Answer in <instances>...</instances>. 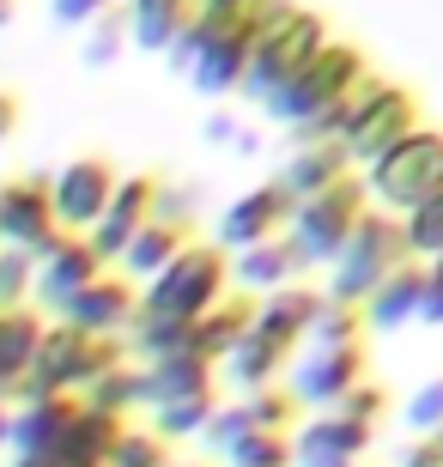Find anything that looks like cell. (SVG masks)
<instances>
[{"label":"cell","instance_id":"1","mask_svg":"<svg viewBox=\"0 0 443 467\" xmlns=\"http://www.w3.org/2000/svg\"><path fill=\"white\" fill-rule=\"evenodd\" d=\"M121 364H134V347H121V340H91V334L55 322V328L43 334V347H37L25 382L13 389V407L49 400V395H86L91 382L110 377V370H121Z\"/></svg>","mask_w":443,"mask_h":467},{"label":"cell","instance_id":"2","mask_svg":"<svg viewBox=\"0 0 443 467\" xmlns=\"http://www.w3.org/2000/svg\"><path fill=\"white\" fill-rule=\"evenodd\" d=\"M334 43L322 13H310L298 0H268V13H261V31H256V55H249V79L243 91L268 104L273 91L286 86L291 73H304L316 55Z\"/></svg>","mask_w":443,"mask_h":467},{"label":"cell","instance_id":"3","mask_svg":"<svg viewBox=\"0 0 443 467\" xmlns=\"http://www.w3.org/2000/svg\"><path fill=\"white\" fill-rule=\"evenodd\" d=\"M231 297V255L219 243H188L183 255L153 279L140 285V316H158V322H201L213 304Z\"/></svg>","mask_w":443,"mask_h":467},{"label":"cell","instance_id":"4","mask_svg":"<svg viewBox=\"0 0 443 467\" xmlns=\"http://www.w3.org/2000/svg\"><path fill=\"white\" fill-rule=\"evenodd\" d=\"M364 79H371V61H364V49L334 36V43H328V49L316 55V61H310L304 73H291V79H286L280 91H273V98H268L261 109H268V116L280 121V128H304L310 116H322V109L346 104V98H353V91L364 86Z\"/></svg>","mask_w":443,"mask_h":467},{"label":"cell","instance_id":"5","mask_svg":"<svg viewBox=\"0 0 443 467\" xmlns=\"http://www.w3.org/2000/svg\"><path fill=\"white\" fill-rule=\"evenodd\" d=\"M401 261H413L407 255V237H401V219L395 213H383V207H371L364 219H358V231L346 237V249H341V261L328 267V304H371V292L383 285V279L401 267Z\"/></svg>","mask_w":443,"mask_h":467},{"label":"cell","instance_id":"6","mask_svg":"<svg viewBox=\"0 0 443 467\" xmlns=\"http://www.w3.org/2000/svg\"><path fill=\"white\" fill-rule=\"evenodd\" d=\"M426 121H419V98L407 86H395V79H364L353 91V128H346V158H353V171H371L376 158H389L395 146L407 134H419Z\"/></svg>","mask_w":443,"mask_h":467},{"label":"cell","instance_id":"7","mask_svg":"<svg viewBox=\"0 0 443 467\" xmlns=\"http://www.w3.org/2000/svg\"><path fill=\"white\" fill-rule=\"evenodd\" d=\"M364 176V194H371V207L383 213H413L419 201H431V194H443V128H419V134H407L401 146H395L389 158H376Z\"/></svg>","mask_w":443,"mask_h":467},{"label":"cell","instance_id":"8","mask_svg":"<svg viewBox=\"0 0 443 467\" xmlns=\"http://www.w3.org/2000/svg\"><path fill=\"white\" fill-rule=\"evenodd\" d=\"M364 213H371L364 176H346V182H334L328 194H310V201H298L286 237L298 243L304 267H334V261H341V249H346V237L358 231V219H364Z\"/></svg>","mask_w":443,"mask_h":467},{"label":"cell","instance_id":"9","mask_svg":"<svg viewBox=\"0 0 443 467\" xmlns=\"http://www.w3.org/2000/svg\"><path fill=\"white\" fill-rule=\"evenodd\" d=\"M121 176L110 158L86 152L73 158V164H61V171L49 176V201H55V225L68 231V237H91V225L103 219V207L116 201Z\"/></svg>","mask_w":443,"mask_h":467},{"label":"cell","instance_id":"10","mask_svg":"<svg viewBox=\"0 0 443 467\" xmlns=\"http://www.w3.org/2000/svg\"><path fill=\"white\" fill-rule=\"evenodd\" d=\"M358 382H371V364H364V347H310L304 358L291 364V395L304 413H334Z\"/></svg>","mask_w":443,"mask_h":467},{"label":"cell","instance_id":"11","mask_svg":"<svg viewBox=\"0 0 443 467\" xmlns=\"http://www.w3.org/2000/svg\"><path fill=\"white\" fill-rule=\"evenodd\" d=\"M61 237H68V231L55 225V201H49V182H43V176L0 182V243H6V249H25V255L43 261Z\"/></svg>","mask_w":443,"mask_h":467},{"label":"cell","instance_id":"12","mask_svg":"<svg viewBox=\"0 0 443 467\" xmlns=\"http://www.w3.org/2000/svg\"><path fill=\"white\" fill-rule=\"evenodd\" d=\"M134 316H140V285L121 279V274H103V279H91L79 297H68V304L55 310V322H68V328L91 334V340H116V334L134 328Z\"/></svg>","mask_w":443,"mask_h":467},{"label":"cell","instance_id":"13","mask_svg":"<svg viewBox=\"0 0 443 467\" xmlns=\"http://www.w3.org/2000/svg\"><path fill=\"white\" fill-rule=\"evenodd\" d=\"M291 213H298V201L280 182H261V189L237 194V207H225V219H219V249L231 255V249H256V243L286 237Z\"/></svg>","mask_w":443,"mask_h":467},{"label":"cell","instance_id":"14","mask_svg":"<svg viewBox=\"0 0 443 467\" xmlns=\"http://www.w3.org/2000/svg\"><path fill=\"white\" fill-rule=\"evenodd\" d=\"M376 443L371 425H358V419H341V413H310V425L291 431V467H358L364 450Z\"/></svg>","mask_w":443,"mask_h":467},{"label":"cell","instance_id":"15","mask_svg":"<svg viewBox=\"0 0 443 467\" xmlns=\"http://www.w3.org/2000/svg\"><path fill=\"white\" fill-rule=\"evenodd\" d=\"M73 413H79V395H49V400H25L13 407V467H43L55 450H61V437H68Z\"/></svg>","mask_w":443,"mask_h":467},{"label":"cell","instance_id":"16","mask_svg":"<svg viewBox=\"0 0 443 467\" xmlns=\"http://www.w3.org/2000/svg\"><path fill=\"white\" fill-rule=\"evenodd\" d=\"M158 182H164V176H121L116 201H110V207H103V219L91 225V249H98L110 267H116V261L128 255V243L146 231L153 201H158Z\"/></svg>","mask_w":443,"mask_h":467},{"label":"cell","instance_id":"17","mask_svg":"<svg viewBox=\"0 0 443 467\" xmlns=\"http://www.w3.org/2000/svg\"><path fill=\"white\" fill-rule=\"evenodd\" d=\"M316 316H322V292H310V285H280V292L256 297V340H268L273 352H298L310 347V328H316Z\"/></svg>","mask_w":443,"mask_h":467},{"label":"cell","instance_id":"18","mask_svg":"<svg viewBox=\"0 0 443 467\" xmlns=\"http://www.w3.org/2000/svg\"><path fill=\"white\" fill-rule=\"evenodd\" d=\"M103 267H110V261L91 249V237H61L49 255L37 261V304H43V310H61L68 297L86 292L91 279H103Z\"/></svg>","mask_w":443,"mask_h":467},{"label":"cell","instance_id":"19","mask_svg":"<svg viewBox=\"0 0 443 467\" xmlns=\"http://www.w3.org/2000/svg\"><path fill=\"white\" fill-rule=\"evenodd\" d=\"M426 292H431V267L426 261H401L383 285L371 292V304H364V328H407V322H419V310H426Z\"/></svg>","mask_w":443,"mask_h":467},{"label":"cell","instance_id":"20","mask_svg":"<svg viewBox=\"0 0 443 467\" xmlns=\"http://www.w3.org/2000/svg\"><path fill=\"white\" fill-rule=\"evenodd\" d=\"M298 274H304V255H298L291 237H273V243H256V249H237V255H231V285L249 292V297L298 285Z\"/></svg>","mask_w":443,"mask_h":467},{"label":"cell","instance_id":"21","mask_svg":"<svg viewBox=\"0 0 443 467\" xmlns=\"http://www.w3.org/2000/svg\"><path fill=\"white\" fill-rule=\"evenodd\" d=\"M256 31L261 25H243V31H225L206 43V55L195 61V91H206V98H231V91H243V79H249V55H256Z\"/></svg>","mask_w":443,"mask_h":467},{"label":"cell","instance_id":"22","mask_svg":"<svg viewBox=\"0 0 443 467\" xmlns=\"http://www.w3.org/2000/svg\"><path fill=\"white\" fill-rule=\"evenodd\" d=\"M146 389H153V407L219 395V364L183 347V352H171V358H153V364H146ZM153 407H146V413H153Z\"/></svg>","mask_w":443,"mask_h":467},{"label":"cell","instance_id":"23","mask_svg":"<svg viewBox=\"0 0 443 467\" xmlns=\"http://www.w3.org/2000/svg\"><path fill=\"white\" fill-rule=\"evenodd\" d=\"M249 328H256V297L237 292V297H225V304H213V310L188 328V352H201V358L225 364L231 352L249 340Z\"/></svg>","mask_w":443,"mask_h":467},{"label":"cell","instance_id":"24","mask_svg":"<svg viewBox=\"0 0 443 467\" xmlns=\"http://www.w3.org/2000/svg\"><path fill=\"white\" fill-rule=\"evenodd\" d=\"M353 176V158H346V146H298V152L280 164V189L291 194V201H310V194H328L334 182H346Z\"/></svg>","mask_w":443,"mask_h":467},{"label":"cell","instance_id":"25","mask_svg":"<svg viewBox=\"0 0 443 467\" xmlns=\"http://www.w3.org/2000/svg\"><path fill=\"white\" fill-rule=\"evenodd\" d=\"M116 437H121V419H110V413H98V407H86V400H79V413H73L68 437H61V450H55L43 467H110Z\"/></svg>","mask_w":443,"mask_h":467},{"label":"cell","instance_id":"26","mask_svg":"<svg viewBox=\"0 0 443 467\" xmlns=\"http://www.w3.org/2000/svg\"><path fill=\"white\" fill-rule=\"evenodd\" d=\"M43 316L37 310H6L0 316V400H13V389L25 382L37 347H43Z\"/></svg>","mask_w":443,"mask_h":467},{"label":"cell","instance_id":"27","mask_svg":"<svg viewBox=\"0 0 443 467\" xmlns=\"http://www.w3.org/2000/svg\"><path fill=\"white\" fill-rule=\"evenodd\" d=\"M183 249H188V231L146 219V231H140V237L128 243V255L116 261V274H121V279H134V285H153V279L164 274L176 255H183Z\"/></svg>","mask_w":443,"mask_h":467},{"label":"cell","instance_id":"28","mask_svg":"<svg viewBox=\"0 0 443 467\" xmlns=\"http://www.w3.org/2000/svg\"><path fill=\"white\" fill-rule=\"evenodd\" d=\"M121 13H128V43L164 55L176 43V31L188 25L195 0H121Z\"/></svg>","mask_w":443,"mask_h":467},{"label":"cell","instance_id":"29","mask_svg":"<svg viewBox=\"0 0 443 467\" xmlns=\"http://www.w3.org/2000/svg\"><path fill=\"white\" fill-rule=\"evenodd\" d=\"M79 400H86V407H98V413H110V419L146 413V407H153V389H146V364H121V370L98 377Z\"/></svg>","mask_w":443,"mask_h":467},{"label":"cell","instance_id":"30","mask_svg":"<svg viewBox=\"0 0 443 467\" xmlns=\"http://www.w3.org/2000/svg\"><path fill=\"white\" fill-rule=\"evenodd\" d=\"M280 370H286V352H273L268 340H256V334H249V340H243V347H237L231 358L219 364V377L231 382L237 395H256V389H273V382H280Z\"/></svg>","mask_w":443,"mask_h":467},{"label":"cell","instance_id":"31","mask_svg":"<svg viewBox=\"0 0 443 467\" xmlns=\"http://www.w3.org/2000/svg\"><path fill=\"white\" fill-rule=\"evenodd\" d=\"M213 413H219V395H201V400H171V407H153V431L164 437V443H188V437H201L206 425H213Z\"/></svg>","mask_w":443,"mask_h":467},{"label":"cell","instance_id":"32","mask_svg":"<svg viewBox=\"0 0 443 467\" xmlns=\"http://www.w3.org/2000/svg\"><path fill=\"white\" fill-rule=\"evenodd\" d=\"M401 237H407V255L413 261H443V194L419 201L413 213H401Z\"/></svg>","mask_w":443,"mask_h":467},{"label":"cell","instance_id":"33","mask_svg":"<svg viewBox=\"0 0 443 467\" xmlns=\"http://www.w3.org/2000/svg\"><path fill=\"white\" fill-rule=\"evenodd\" d=\"M237 407H243V425H249V431H291L298 413H304L298 395L280 389V382H273V389H256V395H243Z\"/></svg>","mask_w":443,"mask_h":467},{"label":"cell","instance_id":"34","mask_svg":"<svg viewBox=\"0 0 443 467\" xmlns=\"http://www.w3.org/2000/svg\"><path fill=\"white\" fill-rule=\"evenodd\" d=\"M31 304H37V255L0 243V316L6 310H31Z\"/></svg>","mask_w":443,"mask_h":467},{"label":"cell","instance_id":"35","mask_svg":"<svg viewBox=\"0 0 443 467\" xmlns=\"http://www.w3.org/2000/svg\"><path fill=\"white\" fill-rule=\"evenodd\" d=\"M231 467H291V431H243L231 450H225Z\"/></svg>","mask_w":443,"mask_h":467},{"label":"cell","instance_id":"36","mask_svg":"<svg viewBox=\"0 0 443 467\" xmlns=\"http://www.w3.org/2000/svg\"><path fill=\"white\" fill-rule=\"evenodd\" d=\"M364 310L358 304H328L322 297V316H316V328H310V347H364Z\"/></svg>","mask_w":443,"mask_h":467},{"label":"cell","instance_id":"37","mask_svg":"<svg viewBox=\"0 0 443 467\" xmlns=\"http://www.w3.org/2000/svg\"><path fill=\"white\" fill-rule=\"evenodd\" d=\"M176 455H171V443L146 425H121V437H116V450H110V467H171Z\"/></svg>","mask_w":443,"mask_h":467},{"label":"cell","instance_id":"38","mask_svg":"<svg viewBox=\"0 0 443 467\" xmlns=\"http://www.w3.org/2000/svg\"><path fill=\"white\" fill-rule=\"evenodd\" d=\"M121 49H128V13L110 6L98 25H86V67H110Z\"/></svg>","mask_w":443,"mask_h":467},{"label":"cell","instance_id":"39","mask_svg":"<svg viewBox=\"0 0 443 467\" xmlns=\"http://www.w3.org/2000/svg\"><path fill=\"white\" fill-rule=\"evenodd\" d=\"M334 413H341V419H358V425H371V431H376V425L389 419V395H383L376 382H358V389L341 400V407H334Z\"/></svg>","mask_w":443,"mask_h":467},{"label":"cell","instance_id":"40","mask_svg":"<svg viewBox=\"0 0 443 467\" xmlns=\"http://www.w3.org/2000/svg\"><path fill=\"white\" fill-rule=\"evenodd\" d=\"M153 219H158V225H176V231H195V194L176 189V182H158Z\"/></svg>","mask_w":443,"mask_h":467},{"label":"cell","instance_id":"41","mask_svg":"<svg viewBox=\"0 0 443 467\" xmlns=\"http://www.w3.org/2000/svg\"><path fill=\"white\" fill-rule=\"evenodd\" d=\"M407 425L419 437H426V431H443V377H431L426 389L407 400Z\"/></svg>","mask_w":443,"mask_h":467},{"label":"cell","instance_id":"42","mask_svg":"<svg viewBox=\"0 0 443 467\" xmlns=\"http://www.w3.org/2000/svg\"><path fill=\"white\" fill-rule=\"evenodd\" d=\"M110 6H116V0H49V13H55L61 31H86V25H98Z\"/></svg>","mask_w":443,"mask_h":467},{"label":"cell","instance_id":"43","mask_svg":"<svg viewBox=\"0 0 443 467\" xmlns=\"http://www.w3.org/2000/svg\"><path fill=\"white\" fill-rule=\"evenodd\" d=\"M206 140H213V146H237V152H256V134H249V128H237L231 116H206Z\"/></svg>","mask_w":443,"mask_h":467},{"label":"cell","instance_id":"44","mask_svg":"<svg viewBox=\"0 0 443 467\" xmlns=\"http://www.w3.org/2000/svg\"><path fill=\"white\" fill-rule=\"evenodd\" d=\"M401 467H443V431L413 437V443H407V455H401Z\"/></svg>","mask_w":443,"mask_h":467},{"label":"cell","instance_id":"45","mask_svg":"<svg viewBox=\"0 0 443 467\" xmlns=\"http://www.w3.org/2000/svg\"><path fill=\"white\" fill-rule=\"evenodd\" d=\"M13 134H18V98H13V91H0V146H6Z\"/></svg>","mask_w":443,"mask_h":467},{"label":"cell","instance_id":"46","mask_svg":"<svg viewBox=\"0 0 443 467\" xmlns=\"http://www.w3.org/2000/svg\"><path fill=\"white\" fill-rule=\"evenodd\" d=\"M13 450V400H0V455Z\"/></svg>","mask_w":443,"mask_h":467},{"label":"cell","instance_id":"47","mask_svg":"<svg viewBox=\"0 0 443 467\" xmlns=\"http://www.w3.org/2000/svg\"><path fill=\"white\" fill-rule=\"evenodd\" d=\"M13 6H18V0H0V25H6V18H13Z\"/></svg>","mask_w":443,"mask_h":467},{"label":"cell","instance_id":"48","mask_svg":"<svg viewBox=\"0 0 443 467\" xmlns=\"http://www.w3.org/2000/svg\"><path fill=\"white\" fill-rule=\"evenodd\" d=\"M171 467H201V462H171Z\"/></svg>","mask_w":443,"mask_h":467}]
</instances>
